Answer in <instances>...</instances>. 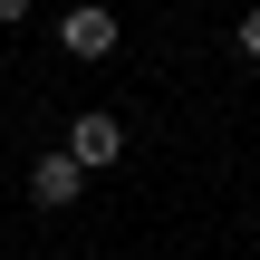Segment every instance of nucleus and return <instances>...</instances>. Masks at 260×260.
I'll list each match as a JSON object with an SVG mask.
<instances>
[{"label":"nucleus","instance_id":"nucleus-1","mask_svg":"<svg viewBox=\"0 0 260 260\" xmlns=\"http://www.w3.org/2000/svg\"><path fill=\"white\" fill-rule=\"evenodd\" d=\"M116 39H125V19H116L106 0H68V10H58V48H68V58L96 68V58H116Z\"/></svg>","mask_w":260,"mask_h":260},{"label":"nucleus","instance_id":"nucleus-2","mask_svg":"<svg viewBox=\"0 0 260 260\" xmlns=\"http://www.w3.org/2000/svg\"><path fill=\"white\" fill-rule=\"evenodd\" d=\"M68 154H77L87 174H106V164H125V125H116L106 106H77V116H68Z\"/></svg>","mask_w":260,"mask_h":260},{"label":"nucleus","instance_id":"nucleus-3","mask_svg":"<svg viewBox=\"0 0 260 260\" xmlns=\"http://www.w3.org/2000/svg\"><path fill=\"white\" fill-rule=\"evenodd\" d=\"M77 193H87V164H77V154H68V145H58V154H39V164H29V203H39V212H68V203H77Z\"/></svg>","mask_w":260,"mask_h":260},{"label":"nucleus","instance_id":"nucleus-4","mask_svg":"<svg viewBox=\"0 0 260 260\" xmlns=\"http://www.w3.org/2000/svg\"><path fill=\"white\" fill-rule=\"evenodd\" d=\"M232 48H241V58H260V10H241V29H232Z\"/></svg>","mask_w":260,"mask_h":260},{"label":"nucleus","instance_id":"nucleus-5","mask_svg":"<svg viewBox=\"0 0 260 260\" xmlns=\"http://www.w3.org/2000/svg\"><path fill=\"white\" fill-rule=\"evenodd\" d=\"M29 10H39V0H0V29H19V19H29Z\"/></svg>","mask_w":260,"mask_h":260}]
</instances>
